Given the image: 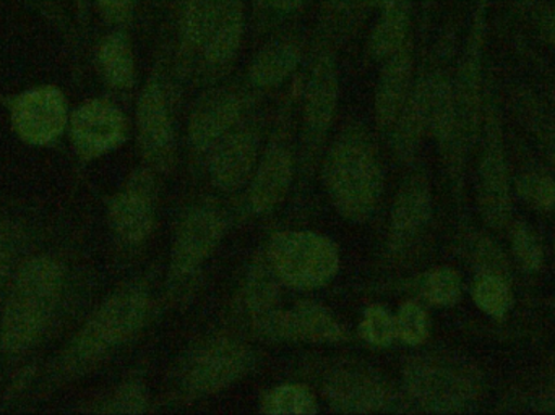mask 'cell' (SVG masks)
<instances>
[{"instance_id": "74e56055", "label": "cell", "mask_w": 555, "mask_h": 415, "mask_svg": "<svg viewBox=\"0 0 555 415\" xmlns=\"http://www.w3.org/2000/svg\"><path fill=\"white\" fill-rule=\"evenodd\" d=\"M262 7L267 9L276 10V12H293L302 5L304 0H257Z\"/></svg>"}, {"instance_id": "e0dca14e", "label": "cell", "mask_w": 555, "mask_h": 415, "mask_svg": "<svg viewBox=\"0 0 555 415\" xmlns=\"http://www.w3.org/2000/svg\"><path fill=\"white\" fill-rule=\"evenodd\" d=\"M259 158V139L250 129H234L211 150L210 178L221 191L243 187Z\"/></svg>"}, {"instance_id": "f1b7e54d", "label": "cell", "mask_w": 555, "mask_h": 415, "mask_svg": "<svg viewBox=\"0 0 555 415\" xmlns=\"http://www.w3.org/2000/svg\"><path fill=\"white\" fill-rule=\"evenodd\" d=\"M424 299L437 307H452L462 297V277L449 267L430 270L421 283Z\"/></svg>"}, {"instance_id": "5b68a950", "label": "cell", "mask_w": 555, "mask_h": 415, "mask_svg": "<svg viewBox=\"0 0 555 415\" xmlns=\"http://www.w3.org/2000/svg\"><path fill=\"white\" fill-rule=\"evenodd\" d=\"M267 261L281 283L294 289H319L339 270L338 247L312 231H286L273 235Z\"/></svg>"}, {"instance_id": "f546056e", "label": "cell", "mask_w": 555, "mask_h": 415, "mask_svg": "<svg viewBox=\"0 0 555 415\" xmlns=\"http://www.w3.org/2000/svg\"><path fill=\"white\" fill-rule=\"evenodd\" d=\"M361 336L374 348H388L397 339V322L390 310L374 303L367 307L361 320Z\"/></svg>"}, {"instance_id": "d4e9b609", "label": "cell", "mask_w": 555, "mask_h": 415, "mask_svg": "<svg viewBox=\"0 0 555 415\" xmlns=\"http://www.w3.org/2000/svg\"><path fill=\"white\" fill-rule=\"evenodd\" d=\"M243 31V12H241L240 3H234L215 26L205 44L202 46L205 61L210 65L228 64L240 49Z\"/></svg>"}, {"instance_id": "7402d4cb", "label": "cell", "mask_w": 555, "mask_h": 415, "mask_svg": "<svg viewBox=\"0 0 555 415\" xmlns=\"http://www.w3.org/2000/svg\"><path fill=\"white\" fill-rule=\"evenodd\" d=\"M393 146L401 161H411L420 150L424 135L429 132V114H427V80L423 78L416 87L411 88L410 96L395 122Z\"/></svg>"}, {"instance_id": "44dd1931", "label": "cell", "mask_w": 555, "mask_h": 415, "mask_svg": "<svg viewBox=\"0 0 555 415\" xmlns=\"http://www.w3.org/2000/svg\"><path fill=\"white\" fill-rule=\"evenodd\" d=\"M413 57L411 49L403 48L385 61L375 91V122L378 129L391 130L411 91Z\"/></svg>"}, {"instance_id": "603a6c76", "label": "cell", "mask_w": 555, "mask_h": 415, "mask_svg": "<svg viewBox=\"0 0 555 415\" xmlns=\"http://www.w3.org/2000/svg\"><path fill=\"white\" fill-rule=\"evenodd\" d=\"M299 59L300 51L296 42H270L250 64V81L260 88L276 87L296 70Z\"/></svg>"}, {"instance_id": "2e32d148", "label": "cell", "mask_w": 555, "mask_h": 415, "mask_svg": "<svg viewBox=\"0 0 555 415\" xmlns=\"http://www.w3.org/2000/svg\"><path fill=\"white\" fill-rule=\"evenodd\" d=\"M137 126L145 158L156 168H166L175 152V133L165 91L156 80L150 81L140 94Z\"/></svg>"}, {"instance_id": "3957f363", "label": "cell", "mask_w": 555, "mask_h": 415, "mask_svg": "<svg viewBox=\"0 0 555 415\" xmlns=\"http://www.w3.org/2000/svg\"><path fill=\"white\" fill-rule=\"evenodd\" d=\"M404 390L414 406L426 413H459L481 391L475 365L447 355H423L404 367Z\"/></svg>"}, {"instance_id": "ab89813d", "label": "cell", "mask_w": 555, "mask_h": 415, "mask_svg": "<svg viewBox=\"0 0 555 415\" xmlns=\"http://www.w3.org/2000/svg\"><path fill=\"white\" fill-rule=\"evenodd\" d=\"M364 2H367L369 5L378 7V9L387 10L390 9V7H393L395 3L400 2V0H364Z\"/></svg>"}, {"instance_id": "60d3db41", "label": "cell", "mask_w": 555, "mask_h": 415, "mask_svg": "<svg viewBox=\"0 0 555 415\" xmlns=\"http://www.w3.org/2000/svg\"><path fill=\"white\" fill-rule=\"evenodd\" d=\"M554 248H555V245H554Z\"/></svg>"}, {"instance_id": "8fae6325", "label": "cell", "mask_w": 555, "mask_h": 415, "mask_svg": "<svg viewBox=\"0 0 555 415\" xmlns=\"http://www.w3.org/2000/svg\"><path fill=\"white\" fill-rule=\"evenodd\" d=\"M338 104V72L332 55H320L304 94L302 137L307 155L319 153L335 119Z\"/></svg>"}, {"instance_id": "30bf717a", "label": "cell", "mask_w": 555, "mask_h": 415, "mask_svg": "<svg viewBox=\"0 0 555 415\" xmlns=\"http://www.w3.org/2000/svg\"><path fill=\"white\" fill-rule=\"evenodd\" d=\"M227 222L214 208L192 209L179 222L171 248V274L178 280L194 276L217 250Z\"/></svg>"}, {"instance_id": "836d02e7", "label": "cell", "mask_w": 555, "mask_h": 415, "mask_svg": "<svg viewBox=\"0 0 555 415\" xmlns=\"http://www.w3.org/2000/svg\"><path fill=\"white\" fill-rule=\"evenodd\" d=\"M395 322H397V338H400L404 345L421 346L429 336V320L420 303L404 302L398 310Z\"/></svg>"}, {"instance_id": "d590c367", "label": "cell", "mask_w": 555, "mask_h": 415, "mask_svg": "<svg viewBox=\"0 0 555 415\" xmlns=\"http://www.w3.org/2000/svg\"><path fill=\"white\" fill-rule=\"evenodd\" d=\"M135 0H98L100 12L104 18L113 23H120L132 12Z\"/></svg>"}, {"instance_id": "ba28073f", "label": "cell", "mask_w": 555, "mask_h": 415, "mask_svg": "<svg viewBox=\"0 0 555 415\" xmlns=\"http://www.w3.org/2000/svg\"><path fill=\"white\" fill-rule=\"evenodd\" d=\"M253 365L250 349L233 338L202 342L181 368L182 390L191 397H208L240 380Z\"/></svg>"}, {"instance_id": "4316f807", "label": "cell", "mask_w": 555, "mask_h": 415, "mask_svg": "<svg viewBox=\"0 0 555 415\" xmlns=\"http://www.w3.org/2000/svg\"><path fill=\"white\" fill-rule=\"evenodd\" d=\"M312 391L304 385H281L262 401L260 413L270 415H312L317 413Z\"/></svg>"}, {"instance_id": "ac0fdd59", "label": "cell", "mask_w": 555, "mask_h": 415, "mask_svg": "<svg viewBox=\"0 0 555 415\" xmlns=\"http://www.w3.org/2000/svg\"><path fill=\"white\" fill-rule=\"evenodd\" d=\"M243 103L230 90L210 91L195 106L189 122V137L197 152H211L240 124Z\"/></svg>"}, {"instance_id": "7a4b0ae2", "label": "cell", "mask_w": 555, "mask_h": 415, "mask_svg": "<svg viewBox=\"0 0 555 415\" xmlns=\"http://www.w3.org/2000/svg\"><path fill=\"white\" fill-rule=\"evenodd\" d=\"M482 9L476 16L475 28L469 36L468 48L460 67L456 83L453 85L455 100V124L453 133L446 148L442 150L447 172L456 192H462L465 181L466 163L469 153L476 145L485 114V93H482Z\"/></svg>"}, {"instance_id": "1f68e13d", "label": "cell", "mask_w": 555, "mask_h": 415, "mask_svg": "<svg viewBox=\"0 0 555 415\" xmlns=\"http://www.w3.org/2000/svg\"><path fill=\"white\" fill-rule=\"evenodd\" d=\"M517 191L528 207L551 211L555 207V181L544 172H525L517 181Z\"/></svg>"}, {"instance_id": "cb8c5ba5", "label": "cell", "mask_w": 555, "mask_h": 415, "mask_svg": "<svg viewBox=\"0 0 555 415\" xmlns=\"http://www.w3.org/2000/svg\"><path fill=\"white\" fill-rule=\"evenodd\" d=\"M384 12L385 15L375 25L369 41L372 57L382 62L406 48L408 31H410V16L400 2Z\"/></svg>"}, {"instance_id": "52a82bcc", "label": "cell", "mask_w": 555, "mask_h": 415, "mask_svg": "<svg viewBox=\"0 0 555 415\" xmlns=\"http://www.w3.org/2000/svg\"><path fill=\"white\" fill-rule=\"evenodd\" d=\"M478 207L486 225L502 231L512 221V187L498 107L486 98L478 169Z\"/></svg>"}, {"instance_id": "4dcf8cb0", "label": "cell", "mask_w": 555, "mask_h": 415, "mask_svg": "<svg viewBox=\"0 0 555 415\" xmlns=\"http://www.w3.org/2000/svg\"><path fill=\"white\" fill-rule=\"evenodd\" d=\"M472 260L478 274H494V276L511 280V263L501 245L489 237L479 235L472 245Z\"/></svg>"}, {"instance_id": "4fadbf2b", "label": "cell", "mask_w": 555, "mask_h": 415, "mask_svg": "<svg viewBox=\"0 0 555 415\" xmlns=\"http://www.w3.org/2000/svg\"><path fill=\"white\" fill-rule=\"evenodd\" d=\"M323 394L336 413H382L395 406V394L387 381L367 371H339L326 378Z\"/></svg>"}, {"instance_id": "5bb4252c", "label": "cell", "mask_w": 555, "mask_h": 415, "mask_svg": "<svg viewBox=\"0 0 555 415\" xmlns=\"http://www.w3.org/2000/svg\"><path fill=\"white\" fill-rule=\"evenodd\" d=\"M67 106L57 88L42 87L22 94L13 106V124L33 145L52 142L64 129Z\"/></svg>"}, {"instance_id": "277c9868", "label": "cell", "mask_w": 555, "mask_h": 415, "mask_svg": "<svg viewBox=\"0 0 555 415\" xmlns=\"http://www.w3.org/2000/svg\"><path fill=\"white\" fill-rule=\"evenodd\" d=\"M59 290L61 271L48 258H36L23 268L3 316L5 349L22 351L41 335L57 302Z\"/></svg>"}, {"instance_id": "484cf974", "label": "cell", "mask_w": 555, "mask_h": 415, "mask_svg": "<svg viewBox=\"0 0 555 415\" xmlns=\"http://www.w3.org/2000/svg\"><path fill=\"white\" fill-rule=\"evenodd\" d=\"M100 64L104 77L113 87L127 88L132 85L135 75L132 49L120 35H111L100 48Z\"/></svg>"}, {"instance_id": "f35d334b", "label": "cell", "mask_w": 555, "mask_h": 415, "mask_svg": "<svg viewBox=\"0 0 555 415\" xmlns=\"http://www.w3.org/2000/svg\"><path fill=\"white\" fill-rule=\"evenodd\" d=\"M7 245L5 238H3L2 232H0V284H2L3 276H5L7 270Z\"/></svg>"}, {"instance_id": "8992f818", "label": "cell", "mask_w": 555, "mask_h": 415, "mask_svg": "<svg viewBox=\"0 0 555 415\" xmlns=\"http://www.w3.org/2000/svg\"><path fill=\"white\" fill-rule=\"evenodd\" d=\"M150 313V297L140 287H126L106 300L81 332L70 352L72 365L93 364L129 341L142 329Z\"/></svg>"}, {"instance_id": "d6a6232c", "label": "cell", "mask_w": 555, "mask_h": 415, "mask_svg": "<svg viewBox=\"0 0 555 415\" xmlns=\"http://www.w3.org/2000/svg\"><path fill=\"white\" fill-rule=\"evenodd\" d=\"M512 251L525 271H540L544 263L543 247L530 225L517 222L512 229Z\"/></svg>"}, {"instance_id": "6da1fadb", "label": "cell", "mask_w": 555, "mask_h": 415, "mask_svg": "<svg viewBox=\"0 0 555 415\" xmlns=\"http://www.w3.org/2000/svg\"><path fill=\"white\" fill-rule=\"evenodd\" d=\"M323 185L333 208L351 222L369 221L384 194L377 146L354 126L336 137L323 163Z\"/></svg>"}, {"instance_id": "d6986e66", "label": "cell", "mask_w": 555, "mask_h": 415, "mask_svg": "<svg viewBox=\"0 0 555 415\" xmlns=\"http://www.w3.org/2000/svg\"><path fill=\"white\" fill-rule=\"evenodd\" d=\"M111 222L117 235L129 244H140L155 225V194L149 174L133 176L132 181L114 198Z\"/></svg>"}, {"instance_id": "83f0119b", "label": "cell", "mask_w": 555, "mask_h": 415, "mask_svg": "<svg viewBox=\"0 0 555 415\" xmlns=\"http://www.w3.org/2000/svg\"><path fill=\"white\" fill-rule=\"evenodd\" d=\"M473 299L478 309L492 319H504L514 303L508 280L494 274H478L473 286Z\"/></svg>"}, {"instance_id": "8d00e7d4", "label": "cell", "mask_w": 555, "mask_h": 415, "mask_svg": "<svg viewBox=\"0 0 555 415\" xmlns=\"http://www.w3.org/2000/svg\"><path fill=\"white\" fill-rule=\"evenodd\" d=\"M538 26H540L541 36H543L544 41L555 49V10H544L540 15Z\"/></svg>"}, {"instance_id": "e575fe53", "label": "cell", "mask_w": 555, "mask_h": 415, "mask_svg": "<svg viewBox=\"0 0 555 415\" xmlns=\"http://www.w3.org/2000/svg\"><path fill=\"white\" fill-rule=\"evenodd\" d=\"M109 413L116 414H142L149 406V397L145 388L139 384L124 385L109 404Z\"/></svg>"}, {"instance_id": "ffe728a7", "label": "cell", "mask_w": 555, "mask_h": 415, "mask_svg": "<svg viewBox=\"0 0 555 415\" xmlns=\"http://www.w3.org/2000/svg\"><path fill=\"white\" fill-rule=\"evenodd\" d=\"M293 174L294 163L289 145L283 139H276L269 145L254 172L249 194L250 208L259 215L273 211L286 198Z\"/></svg>"}, {"instance_id": "7c38bea8", "label": "cell", "mask_w": 555, "mask_h": 415, "mask_svg": "<svg viewBox=\"0 0 555 415\" xmlns=\"http://www.w3.org/2000/svg\"><path fill=\"white\" fill-rule=\"evenodd\" d=\"M433 218V191L426 176L414 174L401 184L388 224V248L391 254L410 250L426 231Z\"/></svg>"}, {"instance_id": "9c48e42d", "label": "cell", "mask_w": 555, "mask_h": 415, "mask_svg": "<svg viewBox=\"0 0 555 415\" xmlns=\"http://www.w3.org/2000/svg\"><path fill=\"white\" fill-rule=\"evenodd\" d=\"M256 326L263 336L276 341L333 345L346 339V329L332 312L310 300L286 310H270L256 319Z\"/></svg>"}, {"instance_id": "9a60e30c", "label": "cell", "mask_w": 555, "mask_h": 415, "mask_svg": "<svg viewBox=\"0 0 555 415\" xmlns=\"http://www.w3.org/2000/svg\"><path fill=\"white\" fill-rule=\"evenodd\" d=\"M126 132L122 113L106 101L83 104L72 119L75 148L85 158H98L117 148L126 139Z\"/></svg>"}]
</instances>
